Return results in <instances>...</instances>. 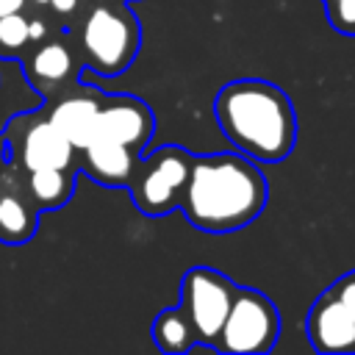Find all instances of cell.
Wrapping results in <instances>:
<instances>
[{"mask_svg": "<svg viewBox=\"0 0 355 355\" xmlns=\"http://www.w3.org/2000/svg\"><path fill=\"white\" fill-rule=\"evenodd\" d=\"M308 341L322 355H352L355 352V316L327 288L322 291L305 319Z\"/></svg>", "mask_w": 355, "mask_h": 355, "instance_id": "cell-12", "label": "cell"}, {"mask_svg": "<svg viewBox=\"0 0 355 355\" xmlns=\"http://www.w3.org/2000/svg\"><path fill=\"white\" fill-rule=\"evenodd\" d=\"M53 25H58L55 19H50L44 14L42 3H28L22 11L6 14L0 17V58H22L31 44L36 39H42Z\"/></svg>", "mask_w": 355, "mask_h": 355, "instance_id": "cell-14", "label": "cell"}, {"mask_svg": "<svg viewBox=\"0 0 355 355\" xmlns=\"http://www.w3.org/2000/svg\"><path fill=\"white\" fill-rule=\"evenodd\" d=\"M11 161V153H8V141H6V136H3V130H0V172H3V166Z\"/></svg>", "mask_w": 355, "mask_h": 355, "instance_id": "cell-21", "label": "cell"}, {"mask_svg": "<svg viewBox=\"0 0 355 355\" xmlns=\"http://www.w3.org/2000/svg\"><path fill=\"white\" fill-rule=\"evenodd\" d=\"M103 100H105V92L100 86L78 80L67 92H61L50 100H42L39 108L80 150V147H86V141L97 130V116H100Z\"/></svg>", "mask_w": 355, "mask_h": 355, "instance_id": "cell-9", "label": "cell"}, {"mask_svg": "<svg viewBox=\"0 0 355 355\" xmlns=\"http://www.w3.org/2000/svg\"><path fill=\"white\" fill-rule=\"evenodd\" d=\"M31 0H0V17L6 14H14V11H22Z\"/></svg>", "mask_w": 355, "mask_h": 355, "instance_id": "cell-20", "label": "cell"}, {"mask_svg": "<svg viewBox=\"0 0 355 355\" xmlns=\"http://www.w3.org/2000/svg\"><path fill=\"white\" fill-rule=\"evenodd\" d=\"M236 283L211 266H191L186 269L180 280V308L186 311L197 344H205L214 349L216 336L225 324V316L236 297Z\"/></svg>", "mask_w": 355, "mask_h": 355, "instance_id": "cell-8", "label": "cell"}, {"mask_svg": "<svg viewBox=\"0 0 355 355\" xmlns=\"http://www.w3.org/2000/svg\"><path fill=\"white\" fill-rule=\"evenodd\" d=\"M280 338V311L258 288L239 286L214 349L230 355L269 352Z\"/></svg>", "mask_w": 355, "mask_h": 355, "instance_id": "cell-5", "label": "cell"}, {"mask_svg": "<svg viewBox=\"0 0 355 355\" xmlns=\"http://www.w3.org/2000/svg\"><path fill=\"white\" fill-rule=\"evenodd\" d=\"M0 130L8 141L11 161L22 169L80 164V150L47 119V114L39 105L17 111Z\"/></svg>", "mask_w": 355, "mask_h": 355, "instance_id": "cell-6", "label": "cell"}, {"mask_svg": "<svg viewBox=\"0 0 355 355\" xmlns=\"http://www.w3.org/2000/svg\"><path fill=\"white\" fill-rule=\"evenodd\" d=\"M141 153L130 150L122 141L92 136L86 147H80V172H86L94 183L108 189H128Z\"/></svg>", "mask_w": 355, "mask_h": 355, "instance_id": "cell-13", "label": "cell"}, {"mask_svg": "<svg viewBox=\"0 0 355 355\" xmlns=\"http://www.w3.org/2000/svg\"><path fill=\"white\" fill-rule=\"evenodd\" d=\"M214 119L225 139L258 164H280L297 144V111L272 80L239 78L214 97Z\"/></svg>", "mask_w": 355, "mask_h": 355, "instance_id": "cell-2", "label": "cell"}, {"mask_svg": "<svg viewBox=\"0 0 355 355\" xmlns=\"http://www.w3.org/2000/svg\"><path fill=\"white\" fill-rule=\"evenodd\" d=\"M327 22L341 36H355V0H322Z\"/></svg>", "mask_w": 355, "mask_h": 355, "instance_id": "cell-17", "label": "cell"}, {"mask_svg": "<svg viewBox=\"0 0 355 355\" xmlns=\"http://www.w3.org/2000/svg\"><path fill=\"white\" fill-rule=\"evenodd\" d=\"M150 336H153L155 347L166 355H183L191 347H197V333L180 305L158 311L150 324Z\"/></svg>", "mask_w": 355, "mask_h": 355, "instance_id": "cell-16", "label": "cell"}, {"mask_svg": "<svg viewBox=\"0 0 355 355\" xmlns=\"http://www.w3.org/2000/svg\"><path fill=\"white\" fill-rule=\"evenodd\" d=\"M80 164L69 166H44V169H25L28 191L39 211H58L64 208L78 186Z\"/></svg>", "mask_w": 355, "mask_h": 355, "instance_id": "cell-15", "label": "cell"}, {"mask_svg": "<svg viewBox=\"0 0 355 355\" xmlns=\"http://www.w3.org/2000/svg\"><path fill=\"white\" fill-rule=\"evenodd\" d=\"M330 291L349 308V313L355 316V269H349L347 275H341L333 286H330Z\"/></svg>", "mask_w": 355, "mask_h": 355, "instance_id": "cell-18", "label": "cell"}, {"mask_svg": "<svg viewBox=\"0 0 355 355\" xmlns=\"http://www.w3.org/2000/svg\"><path fill=\"white\" fill-rule=\"evenodd\" d=\"M78 3L80 0H47V6L58 14V17H64V14H72L75 8H78Z\"/></svg>", "mask_w": 355, "mask_h": 355, "instance_id": "cell-19", "label": "cell"}, {"mask_svg": "<svg viewBox=\"0 0 355 355\" xmlns=\"http://www.w3.org/2000/svg\"><path fill=\"white\" fill-rule=\"evenodd\" d=\"M39 208L28 191L25 169L8 161L0 172V244L22 247L39 230Z\"/></svg>", "mask_w": 355, "mask_h": 355, "instance_id": "cell-10", "label": "cell"}, {"mask_svg": "<svg viewBox=\"0 0 355 355\" xmlns=\"http://www.w3.org/2000/svg\"><path fill=\"white\" fill-rule=\"evenodd\" d=\"M19 64L39 100H50L67 92L80 80V69H86L72 31H67L61 22L53 25L42 39H36L19 58Z\"/></svg>", "mask_w": 355, "mask_h": 355, "instance_id": "cell-7", "label": "cell"}, {"mask_svg": "<svg viewBox=\"0 0 355 355\" xmlns=\"http://www.w3.org/2000/svg\"><path fill=\"white\" fill-rule=\"evenodd\" d=\"M191 158L180 144H161L153 153H141L139 166L128 183L133 205L144 216H166L175 208H180L189 172H191Z\"/></svg>", "mask_w": 355, "mask_h": 355, "instance_id": "cell-4", "label": "cell"}, {"mask_svg": "<svg viewBox=\"0 0 355 355\" xmlns=\"http://www.w3.org/2000/svg\"><path fill=\"white\" fill-rule=\"evenodd\" d=\"M128 3H139V0H128Z\"/></svg>", "mask_w": 355, "mask_h": 355, "instance_id": "cell-22", "label": "cell"}, {"mask_svg": "<svg viewBox=\"0 0 355 355\" xmlns=\"http://www.w3.org/2000/svg\"><path fill=\"white\" fill-rule=\"evenodd\" d=\"M153 133H155V114L141 97L105 92L94 136H105V139L128 144L136 153H144Z\"/></svg>", "mask_w": 355, "mask_h": 355, "instance_id": "cell-11", "label": "cell"}, {"mask_svg": "<svg viewBox=\"0 0 355 355\" xmlns=\"http://www.w3.org/2000/svg\"><path fill=\"white\" fill-rule=\"evenodd\" d=\"M269 200V183L244 153L194 155L180 208L202 233H233L252 225Z\"/></svg>", "mask_w": 355, "mask_h": 355, "instance_id": "cell-1", "label": "cell"}, {"mask_svg": "<svg viewBox=\"0 0 355 355\" xmlns=\"http://www.w3.org/2000/svg\"><path fill=\"white\" fill-rule=\"evenodd\" d=\"M83 67L103 78L122 75L141 50V19L128 0H94L72 17Z\"/></svg>", "mask_w": 355, "mask_h": 355, "instance_id": "cell-3", "label": "cell"}]
</instances>
